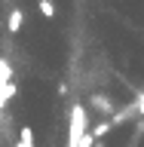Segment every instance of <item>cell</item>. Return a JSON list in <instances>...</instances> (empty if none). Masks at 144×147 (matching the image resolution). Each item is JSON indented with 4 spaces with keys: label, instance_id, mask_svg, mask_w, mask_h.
Here are the masks:
<instances>
[{
    "label": "cell",
    "instance_id": "cell-3",
    "mask_svg": "<svg viewBox=\"0 0 144 147\" xmlns=\"http://www.w3.org/2000/svg\"><path fill=\"white\" fill-rule=\"evenodd\" d=\"M22 22H25V12H22V9H9V18H6L9 34H18V31H22Z\"/></svg>",
    "mask_w": 144,
    "mask_h": 147
},
{
    "label": "cell",
    "instance_id": "cell-1",
    "mask_svg": "<svg viewBox=\"0 0 144 147\" xmlns=\"http://www.w3.org/2000/svg\"><path fill=\"white\" fill-rule=\"evenodd\" d=\"M83 135H86V107L77 104L71 110V123H68V147H80Z\"/></svg>",
    "mask_w": 144,
    "mask_h": 147
},
{
    "label": "cell",
    "instance_id": "cell-5",
    "mask_svg": "<svg viewBox=\"0 0 144 147\" xmlns=\"http://www.w3.org/2000/svg\"><path fill=\"white\" fill-rule=\"evenodd\" d=\"M34 147H37V144H34Z\"/></svg>",
    "mask_w": 144,
    "mask_h": 147
},
{
    "label": "cell",
    "instance_id": "cell-2",
    "mask_svg": "<svg viewBox=\"0 0 144 147\" xmlns=\"http://www.w3.org/2000/svg\"><path fill=\"white\" fill-rule=\"evenodd\" d=\"M92 104H95L104 117H114V113H117V110H114V101H110L107 95H101V92H95V95H92Z\"/></svg>",
    "mask_w": 144,
    "mask_h": 147
},
{
    "label": "cell",
    "instance_id": "cell-4",
    "mask_svg": "<svg viewBox=\"0 0 144 147\" xmlns=\"http://www.w3.org/2000/svg\"><path fill=\"white\" fill-rule=\"evenodd\" d=\"M37 9H40V16H43V18H55V3H49V0H40Z\"/></svg>",
    "mask_w": 144,
    "mask_h": 147
}]
</instances>
